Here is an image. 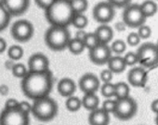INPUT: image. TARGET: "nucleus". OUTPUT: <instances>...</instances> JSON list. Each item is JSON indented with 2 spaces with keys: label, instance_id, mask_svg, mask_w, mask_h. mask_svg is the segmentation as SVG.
<instances>
[{
  "label": "nucleus",
  "instance_id": "obj_1",
  "mask_svg": "<svg viewBox=\"0 0 158 125\" xmlns=\"http://www.w3.org/2000/svg\"><path fill=\"white\" fill-rule=\"evenodd\" d=\"M21 88L23 94L33 101L47 97L53 88L52 73L49 70L43 72H28L27 75L22 79Z\"/></svg>",
  "mask_w": 158,
  "mask_h": 125
},
{
  "label": "nucleus",
  "instance_id": "obj_2",
  "mask_svg": "<svg viewBox=\"0 0 158 125\" xmlns=\"http://www.w3.org/2000/svg\"><path fill=\"white\" fill-rule=\"evenodd\" d=\"M74 13L70 0H54V2L45 11L47 21L54 26L68 27L72 24Z\"/></svg>",
  "mask_w": 158,
  "mask_h": 125
},
{
  "label": "nucleus",
  "instance_id": "obj_3",
  "mask_svg": "<svg viewBox=\"0 0 158 125\" xmlns=\"http://www.w3.org/2000/svg\"><path fill=\"white\" fill-rule=\"evenodd\" d=\"M71 39V34L68 27L51 25L45 33V42L52 50H63L67 48Z\"/></svg>",
  "mask_w": 158,
  "mask_h": 125
},
{
  "label": "nucleus",
  "instance_id": "obj_4",
  "mask_svg": "<svg viewBox=\"0 0 158 125\" xmlns=\"http://www.w3.org/2000/svg\"><path fill=\"white\" fill-rule=\"evenodd\" d=\"M31 113L40 121H49L58 114V104L49 96L35 100Z\"/></svg>",
  "mask_w": 158,
  "mask_h": 125
},
{
  "label": "nucleus",
  "instance_id": "obj_5",
  "mask_svg": "<svg viewBox=\"0 0 158 125\" xmlns=\"http://www.w3.org/2000/svg\"><path fill=\"white\" fill-rule=\"evenodd\" d=\"M138 62L145 68L158 67V49L155 44L146 42L140 45L136 52Z\"/></svg>",
  "mask_w": 158,
  "mask_h": 125
},
{
  "label": "nucleus",
  "instance_id": "obj_6",
  "mask_svg": "<svg viewBox=\"0 0 158 125\" xmlns=\"http://www.w3.org/2000/svg\"><path fill=\"white\" fill-rule=\"evenodd\" d=\"M137 111H138L137 102L132 97L128 96L124 99L116 100L115 108L113 114L116 119L120 120H128L137 114Z\"/></svg>",
  "mask_w": 158,
  "mask_h": 125
},
{
  "label": "nucleus",
  "instance_id": "obj_7",
  "mask_svg": "<svg viewBox=\"0 0 158 125\" xmlns=\"http://www.w3.org/2000/svg\"><path fill=\"white\" fill-rule=\"evenodd\" d=\"M122 19L127 27L139 28L145 24L147 18L143 15L139 4H129L124 9Z\"/></svg>",
  "mask_w": 158,
  "mask_h": 125
},
{
  "label": "nucleus",
  "instance_id": "obj_8",
  "mask_svg": "<svg viewBox=\"0 0 158 125\" xmlns=\"http://www.w3.org/2000/svg\"><path fill=\"white\" fill-rule=\"evenodd\" d=\"M29 115L23 113L18 108L5 109L0 114V125H29Z\"/></svg>",
  "mask_w": 158,
  "mask_h": 125
},
{
  "label": "nucleus",
  "instance_id": "obj_9",
  "mask_svg": "<svg viewBox=\"0 0 158 125\" xmlns=\"http://www.w3.org/2000/svg\"><path fill=\"white\" fill-rule=\"evenodd\" d=\"M12 37L19 42H26L30 40L34 35V25L27 20H19L15 22L11 27Z\"/></svg>",
  "mask_w": 158,
  "mask_h": 125
},
{
  "label": "nucleus",
  "instance_id": "obj_10",
  "mask_svg": "<svg viewBox=\"0 0 158 125\" xmlns=\"http://www.w3.org/2000/svg\"><path fill=\"white\" fill-rule=\"evenodd\" d=\"M92 15L93 18L96 22L102 24H106L113 21L115 15V11L114 7H113L109 2H100L95 7L93 8L92 11Z\"/></svg>",
  "mask_w": 158,
  "mask_h": 125
},
{
  "label": "nucleus",
  "instance_id": "obj_11",
  "mask_svg": "<svg viewBox=\"0 0 158 125\" xmlns=\"http://www.w3.org/2000/svg\"><path fill=\"white\" fill-rule=\"evenodd\" d=\"M89 60L97 66H103L107 64L112 57V50L108 44H99L95 48L89 50Z\"/></svg>",
  "mask_w": 158,
  "mask_h": 125
},
{
  "label": "nucleus",
  "instance_id": "obj_12",
  "mask_svg": "<svg viewBox=\"0 0 158 125\" xmlns=\"http://www.w3.org/2000/svg\"><path fill=\"white\" fill-rule=\"evenodd\" d=\"M78 85L84 94L96 93L101 88V80L96 75L92 73H87L80 78Z\"/></svg>",
  "mask_w": 158,
  "mask_h": 125
},
{
  "label": "nucleus",
  "instance_id": "obj_13",
  "mask_svg": "<svg viewBox=\"0 0 158 125\" xmlns=\"http://www.w3.org/2000/svg\"><path fill=\"white\" fill-rule=\"evenodd\" d=\"M48 70H49V61L45 54L37 52L30 56L28 60L29 72H43Z\"/></svg>",
  "mask_w": 158,
  "mask_h": 125
},
{
  "label": "nucleus",
  "instance_id": "obj_14",
  "mask_svg": "<svg viewBox=\"0 0 158 125\" xmlns=\"http://www.w3.org/2000/svg\"><path fill=\"white\" fill-rule=\"evenodd\" d=\"M148 80V72L142 67L131 68L127 73V81L132 87L143 88Z\"/></svg>",
  "mask_w": 158,
  "mask_h": 125
},
{
  "label": "nucleus",
  "instance_id": "obj_15",
  "mask_svg": "<svg viewBox=\"0 0 158 125\" xmlns=\"http://www.w3.org/2000/svg\"><path fill=\"white\" fill-rule=\"evenodd\" d=\"M0 2L2 3L10 16H19L23 14L30 5V0H1Z\"/></svg>",
  "mask_w": 158,
  "mask_h": 125
},
{
  "label": "nucleus",
  "instance_id": "obj_16",
  "mask_svg": "<svg viewBox=\"0 0 158 125\" xmlns=\"http://www.w3.org/2000/svg\"><path fill=\"white\" fill-rule=\"evenodd\" d=\"M110 119V114L102 107H98L90 111L89 115V125H109Z\"/></svg>",
  "mask_w": 158,
  "mask_h": 125
},
{
  "label": "nucleus",
  "instance_id": "obj_17",
  "mask_svg": "<svg viewBox=\"0 0 158 125\" xmlns=\"http://www.w3.org/2000/svg\"><path fill=\"white\" fill-rule=\"evenodd\" d=\"M59 93L63 97H70L74 94L76 92V84L75 82L68 78L61 79L57 86Z\"/></svg>",
  "mask_w": 158,
  "mask_h": 125
},
{
  "label": "nucleus",
  "instance_id": "obj_18",
  "mask_svg": "<svg viewBox=\"0 0 158 125\" xmlns=\"http://www.w3.org/2000/svg\"><path fill=\"white\" fill-rule=\"evenodd\" d=\"M94 34L99 40V43H101V44H108L112 41L113 37H114V31L107 24L100 25L95 30Z\"/></svg>",
  "mask_w": 158,
  "mask_h": 125
},
{
  "label": "nucleus",
  "instance_id": "obj_19",
  "mask_svg": "<svg viewBox=\"0 0 158 125\" xmlns=\"http://www.w3.org/2000/svg\"><path fill=\"white\" fill-rule=\"evenodd\" d=\"M107 65H108V69L115 74H120L124 72L127 68V65L124 61V58L120 55L112 56L109 59Z\"/></svg>",
  "mask_w": 158,
  "mask_h": 125
},
{
  "label": "nucleus",
  "instance_id": "obj_20",
  "mask_svg": "<svg viewBox=\"0 0 158 125\" xmlns=\"http://www.w3.org/2000/svg\"><path fill=\"white\" fill-rule=\"evenodd\" d=\"M81 102H82V106L84 108L92 111L99 107L100 98L96 93H86L84 94Z\"/></svg>",
  "mask_w": 158,
  "mask_h": 125
},
{
  "label": "nucleus",
  "instance_id": "obj_21",
  "mask_svg": "<svg viewBox=\"0 0 158 125\" xmlns=\"http://www.w3.org/2000/svg\"><path fill=\"white\" fill-rule=\"evenodd\" d=\"M139 7H140V10H141L143 15L146 18L155 15L158 11V6L153 0H145V1H143L139 5Z\"/></svg>",
  "mask_w": 158,
  "mask_h": 125
},
{
  "label": "nucleus",
  "instance_id": "obj_22",
  "mask_svg": "<svg viewBox=\"0 0 158 125\" xmlns=\"http://www.w3.org/2000/svg\"><path fill=\"white\" fill-rule=\"evenodd\" d=\"M130 88L126 82H117L114 84V97L116 100L124 99L129 96Z\"/></svg>",
  "mask_w": 158,
  "mask_h": 125
},
{
  "label": "nucleus",
  "instance_id": "obj_23",
  "mask_svg": "<svg viewBox=\"0 0 158 125\" xmlns=\"http://www.w3.org/2000/svg\"><path fill=\"white\" fill-rule=\"evenodd\" d=\"M67 48H68V50H70L71 53L75 54V55L81 54L86 49L85 45H84V42L82 40H79V39L75 38V37L70 39Z\"/></svg>",
  "mask_w": 158,
  "mask_h": 125
},
{
  "label": "nucleus",
  "instance_id": "obj_24",
  "mask_svg": "<svg viewBox=\"0 0 158 125\" xmlns=\"http://www.w3.org/2000/svg\"><path fill=\"white\" fill-rule=\"evenodd\" d=\"M81 106H82L81 99L77 96L72 95L70 97H67L65 101V107L70 112H76L81 108Z\"/></svg>",
  "mask_w": 158,
  "mask_h": 125
},
{
  "label": "nucleus",
  "instance_id": "obj_25",
  "mask_svg": "<svg viewBox=\"0 0 158 125\" xmlns=\"http://www.w3.org/2000/svg\"><path fill=\"white\" fill-rule=\"evenodd\" d=\"M70 4L74 14L84 13L89 7L88 0H70Z\"/></svg>",
  "mask_w": 158,
  "mask_h": 125
},
{
  "label": "nucleus",
  "instance_id": "obj_26",
  "mask_svg": "<svg viewBox=\"0 0 158 125\" xmlns=\"http://www.w3.org/2000/svg\"><path fill=\"white\" fill-rule=\"evenodd\" d=\"M88 24H89V20L84 15V13H79V14L73 15L71 24H73L78 30H81V29H84L85 27H87Z\"/></svg>",
  "mask_w": 158,
  "mask_h": 125
},
{
  "label": "nucleus",
  "instance_id": "obj_27",
  "mask_svg": "<svg viewBox=\"0 0 158 125\" xmlns=\"http://www.w3.org/2000/svg\"><path fill=\"white\" fill-rule=\"evenodd\" d=\"M10 15L5 9V7L0 2V32L5 30L10 22Z\"/></svg>",
  "mask_w": 158,
  "mask_h": 125
},
{
  "label": "nucleus",
  "instance_id": "obj_28",
  "mask_svg": "<svg viewBox=\"0 0 158 125\" xmlns=\"http://www.w3.org/2000/svg\"><path fill=\"white\" fill-rule=\"evenodd\" d=\"M24 54L23 49L20 45H12L9 48L8 50V56L12 61H18L23 58Z\"/></svg>",
  "mask_w": 158,
  "mask_h": 125
},
{
  "label": "nucleus",
  "instance_id": "obj_29",
  "mask_svg": "<svg viewBox=\"0 0 158 125\" xmlns=\"http://www.w3.org/2000/svg\"><path fill=\"white\" fill-rule=\"evenodd\" d=\"M11 72L14 77H16L18 79H23L29 71H28V68L23 64L19 62V64L14 65L13 68L11 69Z\"/></svg>",
  "mask_w": 158,
  "mask_h": 125
},
{
  "label": "nucleus",
  "instance_id": "obj_30",
  "mask_svg": "<svg viewBox=\"0 0 158 125\" xmlns=\"http://www.w3.org/2000/svg\"><path fill=\"white\" fill-rule=\"evenodd\" d=\"M83 42H84L85 48L89 49V50H91V49L95 48L97 45L100 44L98 38H97V37L95 36L94 33H87Z\"/></svg>",
  "mask_w": 158,
  "mask_h": 125
},
{
  "label": "nucleus",
  "instance_id": "obj_31",
  "mask_svg": "<svg viewBox=\"0 0 158 125\" xmlns=\"http://www.w3.org/2000/svg\"><path fill=\"white\" fill-rule=\"evenodd\" d=\"M101 93L103 97L109 99L114 96V84L112 82L103 83L101 87Z\"/></svg>",
  "mask_w": 158,
  "mask_h": 125
},
{
  "label": "nucleus",
  "instance_id": "obj_32",
  "mask_svg": "<svg viewBox=\"0 0 158 125\" xmlns=\"http://www.w3.org/2000/svg\"><path fill=\"white\" fill-rule=\"evenodd\" d=\"M111 50L112 52H114L117 55H120L122 53L125 52L126 49H127V44L124 40L121 39H117L115 41H114L111 45Z\"/></svg>",
  "mask_w": 158,
  "mask_h": 125
},
{
  "label": "nucleus",
  "instance_id": "obj_33",
  "mask_svg": "<svg viewBox=\"0 0 158 125\" xmlns=\"http://www.w3.org/2000/svg\"><path fill=\"white\" fill-rule=\"evenodd\" d=\"M123 58H124V61L126 62L127 67V66L128 67H133V66L138 64V57H137L136 52L129 51V52L126 53V55Z\"/></svg>",
  "mask_w": 158,
  "mask_h": 125
},
{
  "label": "nucleus",
  "instance_id": "obj_34",
  "mask_svg": "<svg viewBox=\"0 0 158 125\" xmlns=\"http://www.w3.org/2000/svg\"><path fill=\"white\" fill-rule=\"evenodd\" d=\"M137 34L139 35V37L140 39H147L152 35V29H151L150 26L143 24V25H141V26H139L138 28Z\"/></svg>",
  "mask_w": 158,
  "mask_h": 125
},
{
  "label": "nucleus",
  "instance_id": "obj_35",
  "mask_svg": "<svg viewBox=\"0 0 158 125\" xmlns=\"http://www.w3.org/2000/svg\"><path fill=\"white\" fill-rule=\"evenodd\" d=\"M115 105H116V100H113L111 98L106 99L103 103H102V108L103 110H105L107 113H114V108H115Z\"/></svg>",
  "mask_w": 158,
  "mask_h": 125
},
{
  "label": "nucleus",
  "instance_id": "obj_36",
  "mask_svg": "<svg viewBox=\"0 0 158 125\" xmlns=\"http://www.w3.org/2000/svg\"><path fill=\"white\" fill-rule=\"evenodd\" d=\"M140 42V38L139 37V35L136 33V32H132L130 33L127 37V43L131 46V47H135V46H138Z\"/></svg>",
  "mask_w": 158,
  "mask_h": 125
},
{
  "label": "nucleus",
  "instance_id": "obj_37",
  "mask_svg": "<svg viewBox=\"0 0 158 125\" xmlns=\"http://www.w3.org/2000/svg\"><path fill=\"white\" fill-rule=\"evenodd\" d=\"M113 77H114V73L107 68V69H104V70H102L101 72L100 80H102L103 83H108V82H111L112 81Z\"/></svg>",
  "mask_w": 158,
  "mask_h": 125
},
{
  "label": "nucleus",
  "instance_id": "obj_38",
  "mask_svg": "<svg viewBox=\"0 0 158 125\" xmlns=\"http://www.w3.org/2000/svg\"><path fill=\"white\" fill-rule=\"evenodd\" d=\"M18 109L20 111H22L23 113L29 115L32 112V105L27 101H22V102L19 103Z\"/></svg>",
  "mask_w": 158,
  "mask_h": 125
},
{
  "label": "nucleus",
  "instance_id": "obj_39",
  "mask_svg": "<svg viewBox=\"0 0 158 125\" xmlns=\"http://www.w3.org/2000/svg\"><path fill=\"white\" fill-rule=\"evenodd\" d=\"M113 7L116 8H126L131 3V0H107Z\"/></svg>",
  "mask_w": 158,
  "mask_h": 125
},
{
  "label": "nucleus",
  "instance_id": "obj_40",
  "mask_svg": "<svg viewBox=\"0 0 158 125\" xmlns=\"http://www.w3.org/2000/svg\"><path fill=\"white\" fill-rule=\"evenodd\" d=\"M19 101L15 98H9L5 103V109H16L19 106Z\"/></svg>",
  "mask_w": 158,
  "mask_h": 125
},
{
  "label": "nucleus",
  "instance_id": "obj_41",
  "mask_svg": "<svg viewBox=\"0 0 158 125\" xmlns=\"http://www.w3.org/2000/svg\"><path fill=\"white\" fill-rule=\"evenodd\" d=\"M35 2L37 5V7L46 11L54 2V0H35Z\"/></svg>",
  "mask_w": 158,
  "mask_h": 125
},
{
  "label": "nucleus",
  "instance_id": "obj_42",
  "mask_svg": "<svg viewBox=\"0 0 158 125\" xmlns=\"http://www.w3.org/2000/svg\"><path fill=\"white\" fill-rule=\"evenodd\" d=\"M87 35V32L84 30V29H81V30H77L76 34H75V38L79 39V40H84L85 37Z\"/></svg>",
  "mask_w": 158,
  "mask_h": 125
},
{
  "label": "nucleus",
  "instance_id": "obj_43",
  "mask_svg": "<svg viewBox=\"0 0 158 125\" xmlns=\"http://www.w3.org/2000/svg\"><path fill=\"white\" fill-rule=\"evenodd\" d=\"M9 93H10V88L8 85H6V84L0 85V94L3 96H6L9 94Z\"/></svg>",
  "mask_w": 158,
  "mask_h": 125
},
{
  "label": "nucleus",
  "instance_id": "obj_44",
  "mask_svg": "<svg viewBox=\"0 0 158 125\" xmlns=\"http://www.w3.org/2000/svg\"><path fill=\"white\" fill-rule=\"evenodd\" d=\"M114 26H115V29H116L117 31H119V32H123V31H125V30H126V27H127V25L125 24V23H124L123 21L116 23Z\"/></svg>",
  "mask_w": 158,
  "mask_h": 125
},
{
  "label": "nucleus",
  "instance_id": "obj_45",
  "mask_svg": "<svg viewBox=\"0 0 158 125\" xmlns=\"http://www.w3.org/2000/svg\"><path fill=\"white\" fill-rule=\"evenodd\" d=\"M151 110L156 115L158 114V99H155L151 103Z\"/></svg>",
  "mask_w": 158,
  "mask_h": 125
},
{
  "label": "nucleus",
  "instance_id": "obj_46",
  "mask_svg": "<svg viewBox=\"0 0 158 125\" xmlns=\"http://www.w3.org/2000/svg\"><path fill=\"white\" fill-rule=\"evenodd\" d=\"M7 50V42L3 37H0V53L4 52Z\"/></svg>",
  "mask_w": 158,
  "mask_h": 125
},
{
  "label": "nucleus",
  "instance_id": "obj_47",
  "mask_svg": "<svg viewBox=\"0 0 158 125\" xmlns=\"http://www.w3.org/2000/svg\"><path fill=\"white\" fill-rule=\"evenodd\" d=\"M14 65H15L14 61H12V60H10V59H9V60L6 61V62H5V67H6V68H7V69H10V70H11V69L13 68Z\"/></svg>",
  "mask_w": 158,
  "mask_h": 125
},
{
  "label": "nucleus",
  "instance_id": "obj_48",
  "mask_svg": "<svg viewBox=\"0 0 158 125\" xmlns=\"http://www.w3.org/2000/svg\"><path fill=\"white\" fill-rule=\"evenodd\" d=\"M154 121H155V124H156V125H158V114L156 115V117H155V119H154Z\"/></svg>",
  "mask_w": 158,
  "mask_h": 125
},
{
  "label": "nucleus",
  "instance_id": "obj_49",
  "mask_svg": "<svg viewBox=\"0 0 158 125\" xmlns=\"http://www.w3.org/2000/svg\"><path fill=\"white\" fill-rule=\"evenodd\" d=\"M155 45H156V47H157V49H158V40H157V42H156V44H155Z\"/></svg>",
  "mask_w": 158,
  "mask_h": 125
}]
</instances>
